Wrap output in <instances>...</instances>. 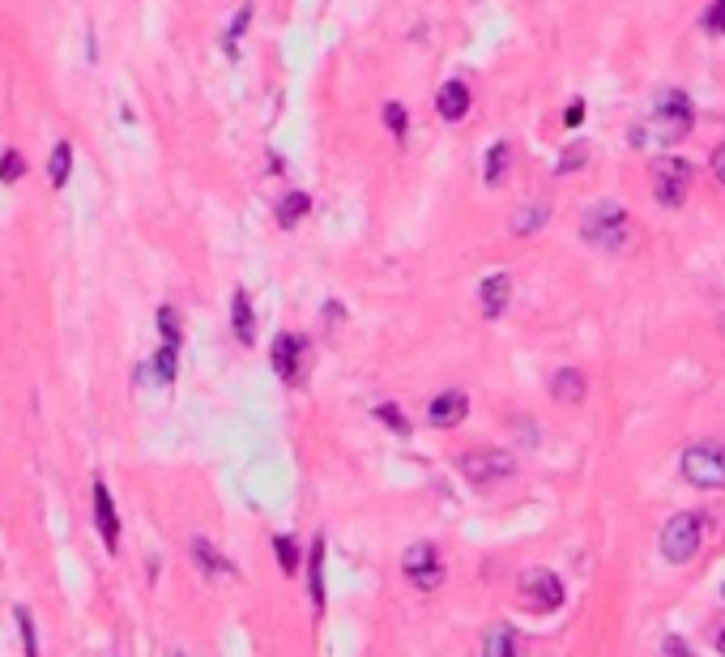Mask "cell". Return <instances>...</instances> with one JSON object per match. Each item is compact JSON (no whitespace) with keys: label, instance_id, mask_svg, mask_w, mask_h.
Returning a JSON list of instances; mask_svg holds the SVG:
<instances>
[{"label":"cell","instance_id":"cell-1","mask_svg":"<svg viewBox=\"0 0 725 657\" xmlns=\"http://www.w3.org/2000/svg\"><path fill=\"white\" fill-rule=\"evenodd\" d=\"M691 124H696V107L683 90H662L653 99V111L649 120H644L632 141L636 146H674V141H683L691 133Z\"/></svg>","mask_w":725,"mask_h":657},{"label":"cell","instance_id":"cell-2","mask_svg":"<svg viewBox=\"0 0 725 657\" xmlns=\"http://www.w3.org/2000/svg\"><path fill=\"white\" fill-rule=\"evenodd\" d=\"M580 235L602 252H619L627 244V235H632V218H627L623 205L598 201V205H589V210L580 214Z\"/></svg>","mask_w":725,"mask_h":657},{"label":"cell","instance_id":"cell-3","mask_svg":"<svg viewBox=\"0 0 725 657\" xmlns=\"http://www.w3.org/2000/svg\"><path fill=\"white\" fill-rule=\"evenodd\" d=\"M679 466H683V478L691 487H700V491L725 487V453L717 444H691V448H683Z\"/></svg>","mask_w":725,"mask_h":657},{"label":"cell","instance_id":"cell-4","mask_svg":"<svg viewBox=\"0 0 725 657\" xmlns=\"http://www.w3.org/2000/svg\"><path fill=\"white\" fill-rule=\"evenodd\" d=\"M700 542H704V521L696 512H679V517L666 521L662 530V555L670 564H691L700 555Z\"/></svg>","mask_w":725,"mask_h":657},{"label":"cell","instance_id":"cell-5","mask_svg":"<svg viewBox=\"0 0 725 657\" xmlns=\"http://www.w3.org/2000/svg\"><path fill=\"white\" fill-rule=\"evenodd\" d=\"M691 180H696V171H691L687 158H657L653 163V192H657V201L666 205V210H679V205L687 201V192H691Z\"/></svg>","mask_w":725,"mask_h":657},{"label":"cell","instance_id":"cell-6","mask_svg":"<svg viewBox=\"0 0 725 657\" xmlns=\"http://www.w3.org/2000/svg\"><path fill=\"white\" fill-rule=\"evenodd\" d=\"M457 466L474 487H491L517 470V461H512V453H499V448H482V453H465Z\"/></svg>","mask_w":725,"mask_h":657},{"label":"cell","instance_id":"cell-7","mask_svg":"<svg viewBox=\"0 0 725 657\" xmlns=\"http://www.w3.org/2000/svg\"><path fill=\"white\" fill-rule=\"evenodd\" d=\"M406 576L418 589H440L444 585V564L435 559L431 542H418V547L406 551Z\"/></svg>","mask_w":725,"mask_h":657},{"label":"cell","instance_id":"cell-8","mask_svg":"<svg viewBox=\"0 0 725 657\" xmlns=\"http://www.w3.org/2000/svg\"><path fill=\"white\" fill-rule=\"evenodd\" d=\"M94 525H99V534H103V547L116 555L120 551V517H116V500H111L103 478H94Z\"/></svg>","mask_w":725,"mask_h":657},{"label":"cell","instance_id":"cell-9","mask_svg":"<svg viewBox=\"0 0 725 657\" xmlns=\"http://www.w3.org/2000/svg\"><path fill=\"white\" fill-rule=\"evenodd\" d=\"M521 594L534 602V606H542V611H546V606L555 611V606L563 602V581H559L551 568H534V572L521 576Z\"/></svg>","mask_w":725,"mask_h":657},{"label":"cell","instance_id":"cell-10","mask_svg":"<svg viewBox=\"0 0 725 657\" xmlns=\"http://www.w3.org/2000/svg\"><path fill=\"white\" fill-rule=\"evenodd\" d=\"M465 414H470V397H465L461 389H448V393H440V397H431V406H427V419H431V427H457Z\"/></svg>","mask_w":725,"mask_h":657},{"label":"cell","instance_id":"cell-11","mask_svg":"<svg viewBox=\"0 0 725 657\" xmlns=\"http://www.w3.org/2000/svg\"><path fill=\"white\" fill-rule=\"evenodd\" d=\"M303 338H295V333H282L278 342H273V372H278L282 380H299V363H303Z\"/></svg>","mask_w":725,"mask_h":657},{"label":"cell","instance_id":"cell-12","mask_svg":"<svg viewBox=\"0 0 725 657\" xmlns=\"http://www.w3.org/2000/svg\"><path fill=\"white\" fill-rule=\"evenodd\" d=\"M508 295H512V278L508 274H491V278H482L478 286V308L482 316H499L508 308Z\"/></svg>","mask_w":725,"mask_h":657},{"label":"cell","instance_id":"cell-13","mask_svg":"<svg viewBox=\"0 0 725 657\" xmlns=\"http://www.w3.org/2000/svg\"><path fill=\"white\" fill-rule=\"evenodd\" d=\"M435 111H440L448 124L465 120V111H470V90H465V82H444L440 94H435Z\"/></svg>","mask_w":725,"mask_h":657},{"label":"cell","instance_id":"cell-14","mask_svg":"<svg viewBox=\"0 0 725 657\" xmlns=\"http://www.w3.org/2000/svg\"><path fill=\"white\" fill-rule=\"evenodd\" d=\"M551 393L559 397V402L576 406V402H585L589 380H585V372H576V367H559V372L551 376Z\"/></svg>","mask_w":725,"mask_h":657},{"label":"cell","instance_id":"cell-15","mask_svg":"<svg viewBox=\"0 0 725 657\" xmlns=\"http://www.w3.org/2000/svg\"><path fill=\"white\" fill-rule=\"evenodd\" d=\"M512 167V146L508 141H495V146L487 150V163H482V184L487 188H499L504 184V175Z\"/></svg>","mask_w":725,"mask_h":657},{"label":"cell","instance_id":"cell-16","mask_svg":"<svg viewBox=\"0 0 725 657\" xmlns=\"http://www.w3.org/2000/svg\"><path fill=\"white\" fill-rule=\"evenodd\" d=\"M231 325H235V338L244 342V346L256 338V316H252V299H248V291H235V295H231Z\"/></svg>","mask_w":725,"mask_h":657},{"label":"cell","instance_id":"cell-17","mask_svg":"<svg viewBox=\"0 0 725 657\" xmlns=\"http://www.w3.org/2000/svg\"><path fill=\"white\" fill-rule=\"evenodd\" d=\"M69 171H73V141H56L52 158H47V180H52L56 192L69 184Z\"/></svg>","mask_w":725,"mask_h":657},{"label":"cell","instance_id":"cell-18","mask_svg":"<svg viewBox=\"0 0 725 657\" xmlns=\"http://www.w3.org/2000/svg\"><path fill=\"white\" fill-rule=\"evenodd\" d=\"M192 559H197L201 572H209V576H231V572H235V568H231V559H227V555H218L205 538H192Z\"/></svg>","mask_w":725,"mask_h":657},{"label":"cell","instance_id":"cell-19","mask_svg":"<svg viewBox=\"0 0 725 657\" xmlns=\"http://www.w3.org/2000/svg\"><path fill=\"white\" fill-rule=\"evenodd\" d=\"M308 594H312V606L320 611L325 606V542H312V568H308Z\"/></svg>","mask_w":725,"mask_h":657},{"label":"cell","instance_id":"cell-20","mask_svg":"<svg viewBox=\"0 0 725 657\" xmlns=\"http://www.w3.org/2000/svg\"><path fill=\"white\" fill-rule=\"evenodd\" d=\"M303 214H312V197H308V192H286V197L278 201V227L290 231Z\"/></svg>","mask_w":725,"mask_h":657},{"label":"cell","instance_id":"cell-21","mask_svg":"<svg viewBox=\"0 0 725 657\" xmlns=\"http://www.w3.org/2000/svg\"><path fill=\"white\" fill-rule=\"evenodd\" d=\"M175 372H180V346H158V355L150 359V376L158 380V384H171L175 380Z\"/></svg>","mask_w":725,"mask_h":657},{"label":"cell","instance_id":"cell-22","mask_svg":"<svg viewBox=\"0 0 725 657\" xmlns=\"http://www.w3.org/2000/svg\"><path fill=\"white\" fill-rule=\"evenodd\" d=\"M546 218H551V205H529V210H517L512 214V235H534Z\"/></svg>","mask_w":725,"mask_h":657},{"label":"cell","instance_id":"cell-23","mask_svg":"<svg viewBox=\"0 0 725 657\" xmlns=\"http://www.w3.org/2000/svg\"><path fill=\"white\" fill-rule=\"evenodd\" d=\"M26 175V158L18 150H5L0 154V184H18Z\"/></svg>","mask_w":725,"mask_h":657},{"label":"cell","instance_id":"cell-24","mask_svg":"<svg viewBox=\"0 0 725 657\" xmlns=\"http://www.w3.org/2000/svg\"><path fill=\"white\" fill-rule=\"evenodd\" d=\"M158 333H163L167 346H180V316H175L171 303H163V308H158Z\"/></svg>","mask_w":725,"mask_h":657},{"label":"cell","instance_id":"cell-25","mask_svg":"<svg viewBox=\"0 0 725 657\" xmlns=\"http://www.w3.org/2000/svg\"><path fill=\"white\" fill-rule=\"evenodd\" d=\"M487 645H491V657H517V632H512V628H495Z\"/></svg>","mask_w":725,"mask_h":657},{"label":"cell","instance_id":"cell-26","mask_svg":"<svg viewBox=\"0 0 725 657\" xmlns=\"http://www.w3.org/2000/svg\"><path fill=\"white\" fill-rule=\"evenodd\" d=\"M18 628H22V645H26V657H39V636H35V619H30L26 606H18Z\"/></svg>","mask_w":725,"mask_h":657},{"label":"cell","instance_id":"cell-27","mask_svg":"<svg viewBox=\"0 0 725 657\" xmlns=\"http://www.w3.org/2000/svg\"><path fill=\"white\" fill-rule=\"evenodd\" d=\"M273 551H278V559H282V572H295L299 568V551H295V542H290L286 534L273 538Z\"/></svg>","mask_w":725,"mask_h":657},{"label":"cell","instance_id":"cell-28","mask_svg":"<svg viewBox=\"0 0 725 657\" xmlns=\"http://www.w3.org/2000/svg\"><path fill=\"white\" fill-rule=\"evenodd\" d=\"M585 163H589V150H585V146H572L568 154H563V158H559V167H555V171H559V175H568V171H576V167H585Z\"/></svg>","mask_w":725,"mask_h":657},{"label":"cell","instance_id":"cell-29","mask_svg":"<svg viewBox=\"0 0 725 657\" xmlns=\"http://www.w3.org/2000/svg\"><path fill=\"white\" fill-rule=\"evenodd\" d=\"M384 120H389V133L393 137H406V107H401V103L384 107Z\"/></svg>","mask_w":725,"mask_h":657},{"label":"cell","instance_id":"cell-30","mask_svg":"<svg viewBox=\"0 0 725 657\" xmlns=\"http://www.w3.org/2000/svg\"><path fill=\"white\" fill-rule=\"evenodd\" d=\"M248 18H252V9H248V5L235 13V22H231V35H227V52H231V56H235V39L248 30Z\"/></svg>","mask_w":725,"mask_h":657},{"label":"cell","instance_id":"cell-31","mask_svg":"<svg viewBox=\"0 0 725 657\" xmlns=\"http://www.w3.org/2000/svg\"><path fill=\"white\" fill-rule=\"evenodd\" d=\"M376 414H380V419H384V423H389V427L397 431V436H406V431H410V427H406V419H401V414H397L393 406H380Z\"/></svg>","mask_w":725,"mask_h":657},{"label":"cell","instance_id":"cell-32","mask_svg":"<svg viewBox=\"0 0 725 657\" xmlns=\"http://www.w3.org/2000/svg\"><path fill=\"white\" fill-rule=\"evenodd\" d=\"M704 22H708V30H721L725 35V0H713V9H708Z\"/></svg>","mask_w":725,"mask_h":657},{"label":"cell","instance_id":"cell-33","mask_svg":"<svg viewBox=\"0 0 725 657\" xmlns=\"http://www.w3.org/2000/svg\"><path fill=\"white\" fill-rule=\"evenodd\" d=\"M713 175H717V184H725V141L713 150Z\"/></svg>","mask_w":725,"mask_h":657},{"label":"cell","instance_id":"cell-34","mask_svg":"<svg viewBox=\"0 0 725 657\" xmlns=\"http://www.w3.org/2000/svg\"><path fill=\"white\" fill-rule=\"evenodd\" d=\"M580 116H585V103L576 99V103L568 107V116H563V120H568V128H576V124H580Z\"/></svg>","mask_w":725,"mask_h":657},{"label":"cell","instance_id":"cell-35","mask_svg":"<svg viewBox=\"0 0 725 657\" xmlns=\"http://www.w3.org/2000/svg\"><path fill=\"white\" fill-rule=\"evenodd\" d=\"M717 653L725 657V628H721V636H717Z\"/></svg>","mask_w":725,"mask_h":657},{"label":"cell","instance_id":"cell-36","mask_svg":"<svg viewBox=\"0 0 725 657\" xmlns=\"http://www.w3.org/2000/svg\"><path fill=\"white\" fill-rule=\"evenodd\" d=\"M175 657H188V653H175Z\"/></svg>","mask_w":725,"mask_h":657},{"label":"cell","instance_id":"cell-37","mask_svg":"<svg viewBox=\"0 0 725 657\" xmlns=\"http://www.w3.org/2000/svg\"><path fill=\"white\" fill-rule=\"evenodd\" d=\"M721 594H725V585H721Z\"/></svg>","mask_w":725,"mask_h":657}]
</instances>
